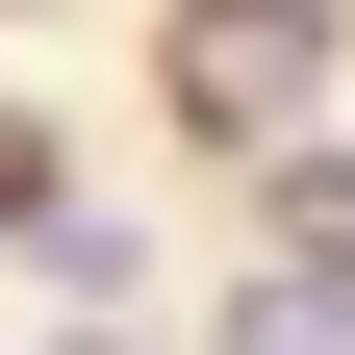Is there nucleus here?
<instances>
[{
	"instance_id": "2",
	"label": "nucleus",
	"mask_w": 355,
	"mask_h": 355,
	"mask_svg": "<svg viewBox=\"0 0 355 355\" xmlns=\"http://www.w3.org/2000/svg\"><path fill=\"white\" fill-rule=\"evenodd\" d=\"M229 355H355V279H330V254H304V279H254V304H229Z\"/></svg>"
},
{
	"instance_id": "1",
	"label": "nucleus",
	"mask_w": 355,
	"mask_h": 355,
	"mask_svg": "<svg viewBox=\"0 0 355 355\" xmlns=\"http://www.w3.org/2000/svg\"><path fill=\"white\" fill-rule=\"evenodd\" d=\"M304 51H330V0H178V102H203V127H279Z\"/></svg>"
}]
</instances>
